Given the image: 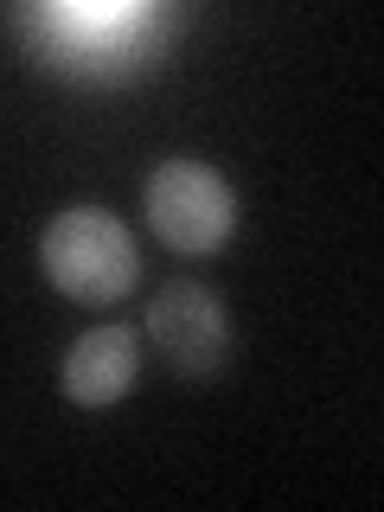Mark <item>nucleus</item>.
I'll return each mask as SVG.
<instances>
[{
  "mask_svg": "<svg viewBox=\"0 0 384 512\" xmlns=\"http://www.w3.org/2000/svg\"><path fill=\"white\" fill-rule=\"evenodd\" d=\"M39 263H45V276H52V288H64L71 301H90V308L122 301L128 288H135V276H141V256H135L128 224L96 212V205H71V212H58L45 224Z\"/></svg>",
  "mask_w": 384,
  "mask_h": 512,
  "instance_id": "1",
  "label": "nucleus"
},
{
  "mask_svg": "<svg viewBox=\"0 0 384 512\" xmlns=\"http://www.w3.org/2000/svg\"><path fill=\"white\" fill-rule=\"evenodd\" d=\"M141 205H148L154 237L180 256H205L237 231V192L205 160H160L148 173Z\"/></svg>",
  "mask_w": 384,
  "mask_h": 512,
  "instance_id": "2",
  "label": "nucleus"
},
{
  "mask_svg": "<svg viewBox=\"0 0 384 512\" xmlns=\"http://www.w3.org/2000/svg\"><path fill=\"white\" fill-rule=\"evenodd\" d=\"M148 340L173 359V372H218L231 352V314L205 282H167L148 308Z\"/></svg>",
  "mask_w": 384,
  "mask_h": 512,
  "instance_id": "3",
  "label": "nucleus"
},
{
  "mask_svg": "<svg viewBox=\"0 0 384 512\" xmlns=\"http://www.w3.org/2000/svg\"><path fill=\"white\" fill-rule=\"evenodd\" d=\"M135 378H141V340L128 327H90L64 352V397L84 410H103L116 397H128Z\"/></svg>",
  "mask_w": 384,
  "mask_h": 512,
  "instance_id": "4",
  "label": "nucleus"
}]
</instances>
